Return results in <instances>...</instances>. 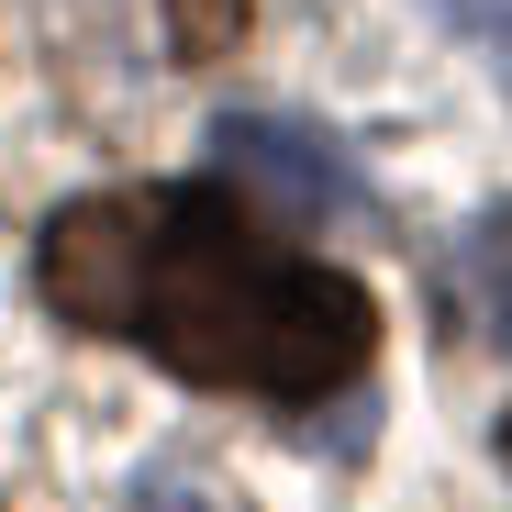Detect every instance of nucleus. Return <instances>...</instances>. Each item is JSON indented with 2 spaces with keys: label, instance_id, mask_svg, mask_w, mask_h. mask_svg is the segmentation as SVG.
<instances>
[{
  "label": "nucleus",
  "instance_id": "nucleus-1",
  "mask_svg": "<svg viewBox=\"0 0 512 512\" xmlns=\"http://www.w3.org/2000/svg\"><path fill=\"white\" fill-rule=\"evenodd\" d=\"M34 279L78 334H123L190 390L334 401L379 357V301L323 256L268 245L223 179L67 201L34 245Z\"/></svg>",
  "mask_w": 512,
  "mask_h": 512
},
{
  "label": "nucleus",
  "instance_id": "nucleus-2",
  "mask_svg": "<svg viewBox=\"0 0 512 512\" xmlns=\"http://www.w3.org/2000/svg\"><path fill=\"white\" fill-rule=\"evenodd\" d=\"M212 167H223V190L256 212V223H334L357 201V167L334 156L312 123H279V112H223L212 123Z\"/></svg>",
  "mask_w": 512,
  "mask_h": 512
},
{
  "label": "nucleus",
  "instance_id": "nucleus-3",
  "mask_svg": "<svg viewBox=\"0 0 512 512\" xmlns=\"http://www.w3.org/2000/svg\"><path fill=\"white\" fill-rule=\"evenodd\" d=\"M245 23H256V0H167V45H179L190 67L234 56V45H245Z\"/></svg>",
  "mask_w": 512,
  "mask_h": 512
},
{
  "label": "nucleus",
  "instance_id": "nucleus-4",
  "mask_svg": "<svg viewBox=\"0 0 512 512\" xmlns=\"http://www.w3.org/2000/svg\"><path fill=\"white\" fill-rule=\"evenodd\" d=\"M468 256H479L490 312H501V346H512V212H501V223H479V245H468Z\"/></svg>",
  "mask_w": 512,
  "mask_h": 512
},
{
  "label": "nucleus",
  "instance_id": "nucleus-5",
  "mask_svg": "<svg viewBox=\"0 0 512 512\" xmlns=\"http://www.w3.org/2000/svg\"><path fill=\"white\" fill-rule=\"evenodd\" d=\"M501 468H512V423H501Z\"/></svg>",
  "mask_w": 512,
  "mask_h": 512
}]
</instances>
